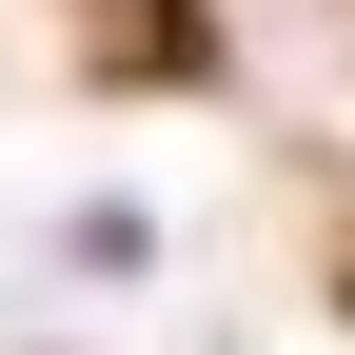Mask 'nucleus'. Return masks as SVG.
<instances>
[{
  "mask_svg": "<svg viewBox=\"0 0 355 355\" xmlns=\"http://www.w3.org/2000/svg\"><path fill=\"white\" fill-rule=\"evenodd\" d=\"M99 20V79H217V20L198 0H79Z\"/></svg>",
  "mask_w": 355,
  "mask_h": 355,
  "instance_id": "nucleus-1",
  "label": "nucleus"
}]
</instances>
